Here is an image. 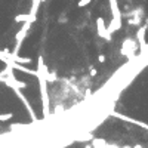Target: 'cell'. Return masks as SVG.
<instances>
[{
  "mask_svg": "<svg viewBox=\"0 0 148 148\" xmlns=\"http://www.w3.org/2000/svg\"><path fill=\"white\" fill-rule=\"evenodd\" d=\"M3 82H5L7 86H9V88H12L13 90H15V89H25V88H27V83H25V82H19V80H16L15 77H13V74H9Z\"/></svg>",
  "mask_w": 148,
  "mask_h": 148,
  "instance_id": "obj_1",
  "label": "cell"
},
{
  "mask_svg": "<svg viewBox=\"0 0 148 148\" xmlns=\"http://www.w3.org/2000/svg\"><path fill=\"white\" fill-rule=\"evenodd\" d=\"M96 27H98V36L105 39L107 42H111V34H108V31H107L104 18H96Z\"/></svg>",
  "mask_w": 148,
  "mask_h": 148,
  "instance_id": "obj_2",
  "label": "cell"
},
{
  "mask_svg": "<svg viewBox=\"0 0 148 148\" xmlns=\"http://www.w3.org/2000/svg\"><path fill=\"white\" fill-rule=\"evenodd\" d=\"M136 42L132 40V39H126L123 42V48H121V54L123 55H129V54H133L136 50Z\"/></svg>",
  "mask_w": 148,
  "mask_h": 148,
  "instance_id": "obj_3",
  "label": "cell"
},
{
  "mask_svg": "<svg viewBox=\"0 0 148 148\" xmlns=\"http://www.w3.org/2000/svg\"><path fill=\"white\" fill-rule=\"evenodd\" d=\"M30 27H31V22H24L22 28H21L18 33H16V36H15V42H16V45H19V46H21V43L24 42L25 36H27V33H28V30H30Z\"/></svg>",
  "mask_w": 148,
  "mask_h": 148,
  "instance_id": "obj_4",
  "label": "cell"
},
{
  "mask_svg": "<svg viewBox=\"0 0 148 148\" xmlns=\"http://www.w3.org/2000/svg\"><path fill=\"white\" fill-rule=\"evenodd\" d=\"M37 15H30V13H21L15 16V22H36Z\"/></svg>",
  "mask_w": 148,
  "mask_h": 148,
  "instance_id": "obj_5",
  "label": "cell"
},
{
  "mask_svg": "<svg viewBox=\"0 0 148 148\" xmlns=\"http://www.w3.org/2000/svg\"><path fill=\"white\" fill-rule=\"evenodd\" d=\"M147 30H148V27H147V25H144V27H139V30H138V33H136V39H138V43L141 45V48H145V46H147V42H145Z\"/></svg>",
  "mask_w": 148,
  "mask_h": 148,
  "instance_id": "obj_6",
  "label": "cell"
},
{
  "mask_svg": "<svg viewBox=\"0 0 148 148\" xmlns=\"http://www.w3.org/2000/svg\"><path fill=\"white\" fill-rule=\"evenodd\" d=\"M120 28H121V18H113L110 25H108V28H107V31H108V34H113V33H116Z\"/></svg>",
  "mask_w": 148,
  "mask_h": 148,
  "instance_id": "obj_7",
  "label": "cell"
},
{
  "mask_svg": "<svg viewBox=\"0 0 148 148\" xmlns=\"http://www.w3.org/2000/svg\"><path fill=\"white\" fill-rule=\"evenodd\" d=\"M110 6H111L113 18H121V13L119 11V5H117V0H110Z\"/></svg>",
  "mask_w": 148,
  "mask_h": 148,
  "instance_id": "obj_8",
  "label": "cell"
},
{
  "mask_svg": "<svg viewBox=\"0 0 148 148\" xmlns=\"http://www.w3.org/2000/svg\"><path fill=\"white\" fill-rule=\"evenodd\" d=\"M40 3H42V0H33V2H31V11H30V15H37L39 7H40Z\"/></svg>",
  "mask_w": 148,
  "mask_h": 148,
  "instance_id": "obj_9",
  "label": "cell"
},
{
  "mask_svg": "<svg viewBox=\"0 0 148 148\" xmlns=\"http://www.w3.org/2000/svg\"><path fill=\"white\" fill-rule=\"evenodd\" d=\"M141 21H142V18L139 15H135V16H129V19H127V22H129V25H139L141 24Z\"/></svg>",
  "mask_w": 148,
  "mask_h": 148,
  "instance_id": "obj_10",
  "label": "cell"
},
{
  "mask_svg": "<svg viewBox=\"0 0 148 148\" xmlns=\"http://www.w3.org/2000/svg\"><path fill=\"white\" fill-rule=\"evenodd\" d=\"M13 117V113H0V121H7Z\"/></svg>",
  "mask_w": 148,
  "mask_h": 148,
  "instance_id": "obj_11",
  "label": "cell"
},
{
  "mask_svg": "<svg viewBox=\"0 0 148 148\" xmlns=\"http://www.w3.org/2000/svg\"><path fill=\"white\" fill-rule=\"evenodd\" d=\"M55 80H56V74H55V73H48V74H46V83L55 82Z\"/></svg>",
  "mask_w": 148,
  "mask_h": 148,
  "instance_id": "obj_12",
  "label": "cell"
},
{
  "mask_svg": "<svg viewBox=\"0 0 148 148\" xmlns=\"http://www.w3.org/2000/svg\"><path fill=\"white\" fill-rule=\"evenodd\" d=\"M92 0H79V3H77V6L79 7H86L88 5H90Z\"/></svg>",
  "mask_w": 148,
  "mask_h": 148,
  "instance_id": "obj_13",
  "label": "cell"
},
{
  "mask_svg": "<svg viewBox=\"0 0 148 148\" xmlns=\"http://www.w3.org/2000/svg\"><path fill=\"white\" fill-rule=\"evenodd\" d=\"M96 74H98V70L93 68V67H90V77H95Z\"/></svg>",
  "mask_w": 148,
  "mask_h": 148,
  "instance_id": "obj_14",
  "label": "cell"
},
{
  "mask_svg": "<svg viewBox=\"0 0 148 148\" xmlns=\"http://www.w3.org/2000/svg\"><path fill=\"white\" fill-rule=\"evenodd\" d=\"M98 61H99L101 64H102V62H105V55H104V54H101V55L98 56Z\"/></svg>",
  "mask_w": 148,
  "mask_h": 148,
  "instance_id": "obj_15",
  "label": "cell"
},
{
  "mask_svg": "<svg viewBox=\"0 0 148 148\" xmlns=\"http://www.w3.org/2000/svg\"><path fill=\"white\" fill-rule=\"evenodd\" d=\"M132 148H142V145H139V144H138V145H135V147H132Z\"/></svg>",
  "mask_w": 148,
  "mask_h": 148,
  "instance_id": "obj_16",
  "label": "cell"
},
{
  "mask_svg": "<svg viewBox=\"0 0 148 148\" xmlns=\"http://www.w3.org/2000/svg\"><path fill=\"white\" fill-rule=\"evenodd\" d=\"M84 148H93V147H92V145H86Z\"/></svg>",
  "mask_w": 148,
  "mask_h": 148,
  "instance_id": "obj_17",
  "label": "cell"
},
{
  "mask_svg": "<svg viewBox=\"0 0 148 148\" xmlns=\"http://www.w3.org/2000/svg\"><path fill=\"white\" fill-rule=\"evenodd\" d=\"M123 148H132V147H129V145H126V147H123Z\"/></svg>",
  "mask_w": 148,
  "mask_h": 148,
  "instance_id": "obj_18",
  "label": "cell"
},
{
  "mask_svg": "<svg viewBox=\"0 0 148 148\" xmlns=\"http://www.w3.org/2000/svg\"><path fill=\"white\" fill-rule=\"evenodd\" d=\"M42 2H46V0H42Z\"/></svg>",
  "mask_w": 148,
  "mask_h": 148,
  "instance_id": "obj_19",
  "label": "cell"
}]
</instances>
